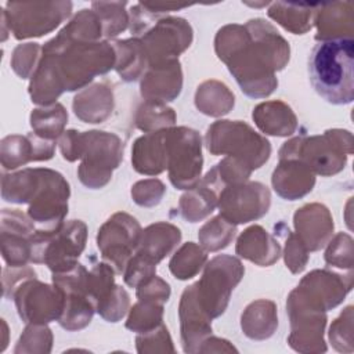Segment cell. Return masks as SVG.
<instances>
[{"instance_id":"obj_1","label":"cell","mask_w":354,"mask_h":354,"mask_svg":"<svg viewBox=\"0 0 354 354\" xmlns=\"http://www.w3.org/2000/svg\"><path fill=\"white\" fill-rule=\"evenodd\" d=\"M217 57L227 64L241 90L252 98L270 95L278 84L275 71L289 61V43L261 18L225 25L216 35Z\"/></svg>"},{"instance_id":"obj_2","label":"cell","mask_w":354,"mask_h":354,"mask_svg":"<svg viewBox=\"0 0 354 354\" xmlns=\"http://www.w3.org/2000/svg\"><path fill=\"white\" fill-rule=\"evenodd\" d=\"M41 58L50 65L61 88L73 91L115 68L116 54L106 41H76L57 35L43 46Z\"/></svg>"},{"instance_id":"obj_3","label":"cell","mask_w":354,"mask_h":354,"mask_svg":"<svg viewBox=\"0 0 354 354\" xmlns=\"http://www.w3.org/2000/svg\"><path fill=\"white\" fill-rule=\"evenodd\" d=\"M308 76L314 90L329 104L354 100V40L319 41L308 57Z\"/></svg>"},{"instance_id":"obj_4","label":"cell","mask_w":354,"mask_h":354,"mask_svg":"<svg viewBox=\"0 0 354 354\" xmlns=\"http://www.w3.org/2000/svg\"><path fill=\"white\" fill-rule=\"evenodd\" d=\"M86 241L87 225L82 220L64 221L54 231L37 228L32 236L30 261L46 264L53 272L66 271L77 264Z\"/></svg>"},{"instance_id":"obj_5","label":"cell","mask_w":354,"mask_h":354,"mask_svg":"<svg viewBox=\"0 0 354 354\" xmlns=\"http://www.w3.org/2000/svg\"><path fill=\"white\" fill-rule=\"evenodd\" d=\"M206 147L213 155L236 158L252 170L261 167L271 155L268 140L241 120L213 123L206 133Z\"/></svg>"},{"instance_id":"obj_6","label":"cell","mask_w":354,"mask_h":354,"mask_svg":"<svg viewBox=\"0 0 354 354\" xmlns=\"http://www.w3.org/2000/svg\"><path fill=\"white\" fill-rule=\"evenodd\" d=\"M77 169L79 180L83 185L97 189L108 184L115 170L123 159L122 140L108 131L91 130L80 133Z\"/></svg>"},{"instance_id":"obj_7","label":"cell","mask_w":354,"mask_h":354,"mask_svg":"<svg viewBox=\"0 0 354 354\" xmlns=\"http://www.w3.org/2000/svg\"><path fill=\"white\" fill-rule=\"evenodd\" d=\"M348 134L350 131L346 130H328L324 136L296 137L282 145L279 160L299 159L321 176L335 174L346 165V153L342 144Z\"/></svg>"},{"instance_id":"obj_8","label":"cell","mask_w":354,"mask_h":354,"mask_svg":"<svg viewBox=\"0 0 354 354\" xmlns=\"http://www.w3.org/2000/svg\"><path fill=\"white\" fill-rule=\"evenodd\" d=\"M245 274L242 263L228 254L213 257L206 266L202 278L195 282L198 300L210 318L220 317L230 301L231 292Z\"/></svg>"},{"instance_id":"obj_9","label":"cell","mask_w":354,"mask_h":354,"mask_svg":"<svg viewBox=\"0 0 354 354\" xmlns=\"http://www.w3.org/2000/svg\"><path fill=\"white\" fill-rule=\"evenodd\" d=\"M72 11L71 1L11 3L1 11V21L14 37L24 40L43 36L55 29Z\"/></svg>"},{"instance_id":"obj_10","label":"cell","mask_w":354,"mask_h":354,"mask_svg":"<svg viewBox=\"0 0 354 354\" xmlns=\"http://www.w3.org/2000/svg\"><path fill=\"white\" fill-rule=\"evenodd\" d=\"M166 137L169 178L177 189H191L199 183L203 165L201 136L188 127H169Z\"/></svg>"},{"instance_id":"obj_11","label":"cell","mask_w":354,"mask_h":354,"mask_svg":"<svg viewBox=\"0 0 354 354\" xmlns=\"http://www.w3.org/2000/svg\"><path fill=\"white\" fill-rule=\"evenodd\" d=\"M53 283L64 295L59 325L66 330H79L91 322L95 304L88 293V270L76 264L62 272H53Z\"/></svg>"},{"instance_id":"obj_12","label":"cell","mask_w":354,"mask_h":354,"mask_svg":"<svg viewBox=\"0 0 354 354\" xmlns=\"http://www.w3.org/2000/svg\"><path fill=\"white\" fill-rule=\"evenodd\" d=\"M71 189L64 176L51 169H40L39 185L29 203L28 216L37 228L54 231L64 224Z\"/></svg>"},{"instance_id":"obj_13","label":"cell","mask_w":354,"mask_h":354,"mask_svg":"<svg viewBox=\"0 0 354 354\" xmlns=\"http://www.w3.org/2000/svg\"><path fill=\"white\" fill-rule=\"evenodd\" d=\"M141 232L138 221L122 212L115 213L100 228L97 246L115 272H123L127 261L138 248Z\"/></svg>"},{"instance_id":"obj_14","label":"cell","mask_w":354,"mask_h":354,"mask_svg":"<svg viewBox=\"0 0 354 354\" xmlns=\"http://www.w3.org/2000/svg\"><path fill=\"white\" fill-rule=\"evenodd\" d=\"M271 203L268 188L257 181L225 185L217 201L220 216L232 224H245L263 217Z\"/></svg>"},{"instance_id":"obj_15","label":"cell","mask_w":354,"mask_h":354,"mask_svg":"<svg viewBox=\"0 0 354 354\" xmlns=\"http://www.w3.org/2000/svg\"><path fill=\"white\" fill-rule=\"evenodd\" d=\"M19 317L28 324H47L59 319L64 310V295L36 278L24 279L12 292Z\"/></svg>"},{"instance_id":"obj_16","label":"cell","mask_w":354,"mask_h":354,"mask_svg":"<svg viewBox=\"0 0 354 354\" xmlns=\"http://www.w3.org/2000/svg\"><path fill=\"white\" fill-rule=\"evenodd\" d=\"M148 57V65L177 59L192 41L191 25L183 18H160L140 39Z\"/></svg>"},{"instance_id":"obj_17","label":"cell","mask_w":354,"mask_h":354,"mask_svg":"<svg viewBox=\"0 0 354 354\" xmlns=\"http://www.w3.org/2000/svg\"><path fill=\"white\" fill-rule=\"evenodd\" d=\"M36 224L18 209L1 210V254L8 267H25L32 256Z\"/></svg>"},{"instance_id":"obj_18","label":"cell","mask_w":354,"mask_h":354,"mask_svg":"<svg viewBox=\"0 0 354 354\" xmlns=\"http://www.w3.org/2000/svg\"><path fill=\"white\" fill-rule=\"evenodd\" d=\"M178 315L183 348L185 353H196L199 344L212 333V318L198 300L195 283L184 289Z\"/></svg>"},{"instance_id":"obj_19","label":"cell","mask_w":354,"mask_h":354,"mask_svg":"<svg viewBox=\"0 0 354 354\" xmlns=\"http://www.w3.org/2000/svg\"><path fill=\"white\" fill-rule=\"evenodd\" d=\"M1 165L14 170L32 160H48L54 156L55 141L39 137L35 133L28 136H7L1 140Z\"/></svg>"},{"instance_id":"obj_20","label":"cell","mask_w":354,"mask_h":354,"mask_svg":"<svg viewBox=\"0 0 354 354\" xmlns=\"http://www.w3.org/2000/svg\"><path fill=\"white\" fill-rule=\"evenodd\" d=\"M183 87V73L178 59L148 65L141 80V95L145 101L163 102L178 97Z\"/></svg>"},{"instance_id":"obj_21","label":"cell","mask_w":354,"mask_h":354,"mask_svg":"<svg viewBox=\"0 0 354 354\" xmlns=\"http://www.w3.org/2000/svg\"><path fill=\"white\" fill-rule=\"evenodd\" d=\"M296 235L307 250L321 249L333 232V220L329 210L319 203L306 205L293 216Z\"/></svg>"},{"instance_id":"obj_22","label":"cell","mask_w":354,"mask_h":354,"mask_svg":"<svg viewBox=\"0 0 354 354\" xmlns=\"http://www.w3.org/2000/svg\"><path fill=\"white\" fill-rule=\"evenodd\" d=\"M275 192L288 199L295 201L311 192L315 177L314 171L299 159H281L271 178Z\"/></svg>"},{"instance_id":"obj_23","label":"cell","mask_w":354,"mask_h":354,"mask_svg":"<svg viewBox=\"0 0 354 354\" xmlns=\"http://www.w3.org/2000/svg\"><path fill=\"white\" fill-rule=\"evenodd\" d=\"M221 189L223 185L220 184L214 169L209 170L202 181L180 198V212L183 217L189 223H196L209 216L217 206Z\"/></svg>"},{"instance_id":"obj_24","label":"cell","mask_w":354,"mask_h":354,"mask_svg":"<svg viewBox=\"0 0 354 354\" xmlns=\"http://www.w3.org/2000/svg\"><path fill=\"white\" fill-rule=\"evenodd\" d=\"M167 129L147 133L136 140L131 163L136 171L147 176L160 174L167 169Z\"/></svg>"},{"instance_id":"obj_25","label":"cell","mask_w":354,"mask_h":354,"mask_svg":"<svg viewBox=\"0 0 354 354\" xmlns=\"http://www.w3.org/2000/svg\"><path fill=\"white\" fill-rule=\"evenodd\" d=\"M236 254L260 267L274 264L281 256V246L263 227L252 225L245 230L236 242Z\"/></svg>"},{"instance_id":"obj_26","label":"cell","mask_w":354,"mask_h":354,"mask_svg":"<svg viewBox=\"0 0 354 354\" xmlns=\"http://www.w3.org/2000/svg\"><path fill=\"white\" fill-rule=\"evenodd\" d=\"M180 239L181 231L176 225L163 221L151 224L141 232L136 253L158 264L177 246Z\"/></svg>"},{"instance_id":"obj_27","label":"cell","mask_w":354,"mask_h":354,"mask_svg":"<svg viewBox=\"0 0 354 354\" xmlns=\"http://www.w3.org/2000/svg\"><path fill=\"white\" fill-rule=\"evenodd\" d=\"M75 115L86 123L104 122L113 109V94L111 87L104 83L84 88L73 98Z\"/></svg>"},{"instance_id":"obj_28","label":"cell","mask_w":354,"mask_h":354,"mask_svg":"<svg viewBox=\"0 0 354 354\" xmlns=\"http://www.w3.org/2000/svg\"><path fill=\"white\" fill-rule=\"evenodd\" d=\"M257 127L270 136L286 137L296 131L297 119L292 108L282 101H267L259 104L252 113Z\"/></svg>"},{"instance_id":"obj_29","label":"cell","mask_w":354,"mask_h":354,"mask_svg":"<svg viewBox=\"0 0 354 354\" xmlns=\"http://www.w3.org/2000/svg\"><path fill=\"white\" fill-rule=\"evenodd\" d=\"M241 326L243 333L253 340H264L274 335L278 326L277 307L271 300H256L242 314Z\"/></svg>"},{"instance_id":"obj_30","label":"cell","mask_w":354,"mask_h":354,"mask_svg":"<svg viewBox=\"0 0 354 354\" xmlns=\"http://www.w3.org/2000/svg\"><path fill=\"white\" fill-rule=\"evenodd\" d=\"M319 3H271L268 17L295 35H303L311 29V21Z\"/></svg>"},{"instance_id":"obj_31","label":"cell","mask_w":354,"mask_h":354,"mask_svg":"<svg viewBox=\"0 0 354 354\" xmlns=\"http://www.w3.org/2000/svg\"><path fill=\"white\" fill-rule=\"evenodd\" d=\"M111 44L116 54L115 69L118 75L126 82L138 79L148 64L142 41L138 37H133L127 40H115Z\"/></svg>"},{"instance_id":"obj_32","label":"cell","mask_w":354,"mask_h":354,"mask_svg":"<svg viewBox=\"0 0 354 354\" xmlns=\"http://www.w3.org/2000/svg\"><path fill=\"white\" fill-rule=\"evenodd\" d=\"M68 122V113L65 108L55 102L50 106L36 108L30 113V126L33 133L46 140H53L64 134V127Z\"/></svg>"},{"instance_id":"obj_33","label":"cell","mask_w":354,"mask_h":354,"mask_svg":"<svg viewBox=\"0 0 354 354\" xmlns=\"http://www.w3.org/2000/svg\"><path fill=\"white\" fill-rule=\"evenodd\" d=\"M198 109L209 116H221L231 111L234 106V94L224 83L209 80L202 83L195 94V100H210Z\"/></svg>"},{"instance_id":"obj_34","label":"cell","mask_w":354,"mask_h":354,"mask_svg":"<svg viewBox=\"0 0 354 354\" xmlns=\"http://www.w3.org/2000/svg\"><path fill=\"white\" fill-rule=\"evenodd\" d=\"M206 260L207 254L201 246L194 242H187L173 254L169 268L177 279L185 281L194 278L202 270Z\"/></svg>"},{"instance_id":"obj_35","label":"cell","mask_w":354,"mask_h":354,"mask_svg":"<svg viewBox=\"0 0 354 354\" xmlns=\"http://www.w3.org/2000/svg\"><path fill=\"white\" fill-rule=\"evenodd\" d=\"M176 122V113L163 102L145 101L137 109L136 124L145 133H153L169 129Z\"/></svg>"},{"instance_id":"obj_36","label":"cell","mask_w":354,"mask_h":354,"mask_svg":"<svg viewBox=\"0 0 354 354\" xmlns=\"http://www.w3.org/2000/svg\"><path fill=\"white\" fill-rule=\"evenodd\" d=\"M126 1H94L93 11L98 15L105 37H115L127 28L129 14L126 12Z\"/></svg>"},{"instance_id":"obj_37","label":"cell","mask_w":354,"mask_h":354,"mask_svg":"<svg viewBox=\"0 0 354 354\" xmlns=\"http://www.w3.org/2000/svg\"><path fill=\"white\" fill-rule=\"evenodd\" d=\"M163 321V304L156 301H147V300H138L136 303L129 314V318L126 321V328L138 332V333H147L159 325H162Z\"/></svg>"},{"instance_id":"obj_38","label":"cell","mask_w":354,"mask_h":354,"mask_svg":"<svg viewBox=\"0 0 354 354\" xmlns=\"http://www.w3.org/2000/svg\"><path fill=\"white\" fill-rule=\"evenodd\" d=\"M236 232L235 224L227 221L224 217L217 216L207 221L198 234L199 242L209 252H217L230 245Z\"/></svg>"},{"instance_id":"obj_39","label":"cell","mask_w":354,"mask_h":354,"mask_svg":"<svg viewBox=\"0 0 354 354\" xmlns=\"http://www.w3.org/2000/svg\"><path fill=\"white\" fill-rule=\"evenodd\" d=\"M53 335L46 324H29L22 332L14 353H50Z\"/></svg>"},{"instance_id":"obj_40","label":"cell","mask_w":354,"mask_h":354,"mask_svg":"<svg viewBox=\"0 0 354 354\" xmlns=\"http://www.w3.org/2000/svg\"><path fill=\"white\" fill-rule=\"evenodd\" d=\"M43 50L37 43H25L19 44L11 58V66L14 72L21 79H28L30 75L35 73L40 59H39V51Z\"/></svg>"},{"instance_id":"obj_41","label":"cell","mask_w":354,"mask_h":354,"mask_svg":"<svg viewBox=\"0 0 354 354\" xmlns=\"http://www.w3.org/2000/svg\"><path fill=\"white\" fill-rule=\"evenodd\" d=\"M129 304V293L122 286L116 285L109 296L97 306V313L108 322H118L126 315Z\"/></svg>"},{"instance_id":"obj_42","label":"cell","mask_w":354,"mask_h":354,"mask_svg":"<svg viewBox=\"0 0 354 354\" xmlns=\"http://www.w3.org/2000/svg\"><path fill=\"white\" fill-rule=\"evenodd\" d=\"M156 274V264L134 253L123 270V279L131 288H138Z\"/></svg>"},{"instance_id":"obj_43","label":"cell","mask_w":354,"mask_h":354,"mask_svg":"<svg viewBox=\"0 0 354 354\" xmlns=\"http://www.w3.org/2000/svg\"><path fill=\"white\" fill-rule=\"evenodd\" d=\"M166 188L160 180L149 178L138 181L131 188L133 201L140 206H155L160 202Z\"/></svg>"},{"instance_id":"obj_44","label":"cell","mask_w":354,"mask_h":354,"mask_svg":"<svg viewBox=\"0 0 354 354\" xmlns=\"http://www.w3.org/2000/svg\"><path fill=\"white\" fill-rule=\"evenodd\" d=\"M286 232V243H285V263L286 267L293 272L299 274L306 268L308 256L307 249L303 245V242L299 239V236L289 231V228L285 230Z\"/></svg>"},{"instance_id":"obj_45","label":"cell","mask_w":354,"mask_h":354,"mask_svg":"<svg viewBox=\"0 0 354 354\" xmlns=\"http://www.w3.org/2000/svg\"><path fill=\"white\" fill-rule=\"evenodd\" d=\"M137 289V297L138 300H147V301H156V303H165L170 297V286L163 279L153 275L147 282L141 283Z\"/></svg>"},{"instance_id":"obj_46","label":"cell","mask_w":354,"mask_h":354,"mask_svg":"<svg viewBox=\"0 0 354 354\" xmlns=\"http://www.w3.org/2000/svg\"><path fill=\"white\" fill-rule=\"evenodd\" d=\"M28 278H36V272L29 268L28 266L25 267H8L3 270V295L4 297H11L12 292L15 289V283L18 281H24Z\"/></svg>"},{"instance_id":"obj_47","label":"cell","mask_w":354,"mask_h":354,"mask_svg":"<svg viewBox=\"0 0 354 354\" xmlns=\"http://www.w3.org/2000/svg\"><path fill=\"white\" fill-rule=\"evenodd\" d=\"M142 6L151 11L152 14H160V12H169L173 10H183L185 7H188V4H171V3H166V4H149V3H142Z\"/></svg>"}]
</instances>
